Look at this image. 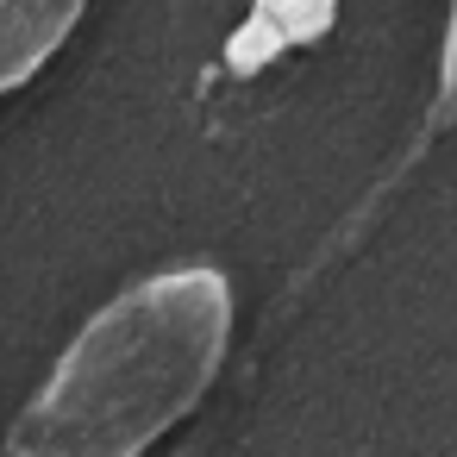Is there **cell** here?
Wrapping results in <instances>:
<instances>
[{"mask_svg":"<svg viewBox=\"0 0 457 457\" xmlns=\"http://www.w3.org/2000/svg\"><path fill=\"white\" fill-rule=\"evenodd\" d=\"M232 338V282L182 263L113 295L26 401L7 457H138L220 376Z\"/></svg>","mask_w":457,"mask_h":457,"instance_id":"cell-1","label":"cell"},{"mask_svg":"<svg viewBox=\"0 0 457 457\" xmlns=\"http://www.w3.org/2000/svg\"><path fill=\"white\" fill-rule=\"evenodd\" d=\"M88 0H0V95L26 88L76 32Z\"/></svg>","mask_w":457,"mask_h":457,"instance_id":"cell-2","label":"cell"},{"mask_svg":"<svg viewBox=\"0 0 457 457\" xmlns=\"http://www.w3.org/2000/svg\"><path fill=\"white\" fill-rule=\"evenodd\" d=\"M438 101H445V113H457V0H451V20H445V51H438Z\"/></svg>","mask_w":457,"mask_h":457,"instance_id":"cell-3","label":"cell"}]
</instances>
